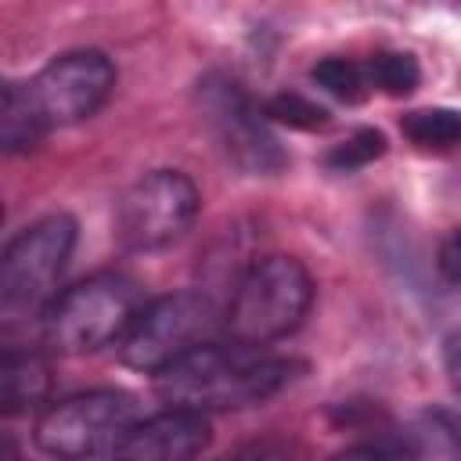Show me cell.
<instances>
[{
	"label": "cell",
	"instance_id": "obj_22",
	"mask_svg": "<svg viewBox=\"0 0 461 461\" xmlns=\"http://www.w3.org/2000/svg\"><path fill=\"white\" fill-rule=\"evenodd\" d=\"M0 223H4V205H0Z\"/></svg>",
	"mask_w": 461,
	"mask_h": 461
},
{
	"label": "cell",
	"instance_id": "obj_17",
	"mask_svg": "<svg viewBox=\"0 0 461 461\" xmlns=\"http://www.w3.org/2000/svg\"><path fill=\"white\" fill-rule=\"evenodd\" d=\"M382 155H385V137H382V130L360 126L357 133H349L342 144H335V148L328 151V166L339 169V173H353V169H360V166H367V162H375V158H382Z\"/></svg>",
	"mask_w": 461,
	"mask_h": 461
},
{
	"label": "cell",
	"instance_id": "obj_13",
	"mask_svg": "<svg viewBox=\"0 0 461 461\" xmlns=\"http://www.w3.org/2000/svg\"><path fill=\"white\" fill-rule=\"evenodd\" d=\"M364 76H367L371 86H378L389 97H407L421 83V68H418V61L407 50H378L367 61V72Z\"/></svg>",
	"mask_w": 461,
	"mask_h": 461
},
{
	"label": "cell",
	"instance_id": "obj_9",
	"mask_svg": "<svg viewBox=\"0 0 461 461\" xmlns=\"http://www.w3.org/2000/svg\"><path fill=\"white\" fill-rule=\"evenodd\" d=\"M29 86L32 108L47 126H72L101 112L115 90V65L101 50H68L47 61Z\"/></svg>",
	"mask_w": 461,
	"mask_h": 461
},
{
	"label": "cell",
	"instance_id": "obj_21",
	"mask_svg": "<svg viewBox=\"0 0 461 461\" xmlns=\"http://www.w3.org/2000/svg\"><path fill=\"white\" fill-rule=\"evenodd\" d=\"M0 461H18V447L11 443V436H0Z\"/></svg>",
	"mask_w": 461,
	"mask_h": 461
},
{
	"label": "cell",
	"instance_id": "obj_23",
	"mask_svg": "<svg viewBox=\"0 0 461 461\" xmlns=\"http://www.w3.org/2000/svg\"><path fill=\"white\" fill-rule=\"evenodd\" d=\"M115 461H126V457H115Z\"/></svg>",
	"mask_w": 461,
	"mask_h": 461
},
{
	"label": "cell",
	"instance_id": "obj_6",
	"mask_svg": "<svg viewBox=\"0 0 461 461\" xmlns=\"http://www.w3.org/2000/svg\"><path fill=\"white\" fill-rule=\"evenodd\" d=\"M198 112L216 148L252 176H274L288 166L263 108L227 76H205L198 83Z\"/></svg>",
	"mask_w": 461,
	"mask_h": 461
},
{
	"label": "cell",
	"instance_id": "obj_14",
	"mask_svg": "<svg viewBox=\"0 0 461 461\" xmlns=\"http://www.w3.org/2000/svg\"><path fill=\"white\" fill-rule=\"evenodd\" d=\"M403 133L418 144V148H454L461 137V122L454 108H421V112H407L400 119Z\"/></svg>",
	"mask_w": 461,
	"mask_h": 461
},
{
	"label": "cell",
	"instance_id": "obj_18",
	"mask_svg": "<svg viewBox=\"0 0 461 461\" xmlns=\"http://www.w3.org/2000/svg\"><path fill=\"white\" fill-rule=\"evenodd\" d=\"M223 461H292V457L277 443H252V447H241V450L227 454Z\"/></svg>",
	"mask_w": 461,
	"mask_h": 461
},
{
	"label": "cell",
	"instance_id": "obj_20",
	"mask_svg": "<svg viewBox=\"0 0 461 461\" xmlns=\"http://www.w3.org/2000/svg\"><path fill=\"white\" fill-rule=\"evenodd\" d=\"M331 461H389V454H385L382 447H367V443H360V447H346V450H339Z\"/></svg>",
	"mask_w": 461,
	"mask_h": 461
},
{
	"label": "cell",
	"instance_id": "obj_12",
	"mask_svg": "<svg viewBox=\"0 0 461 461\" xmlns=\"http://www.w3.org/2000/svg\"><path fill=\"white\" fill-rule=\"evenodd\" d=\"M40 133H43V122L32 108L29 86L14 79H0V155L36 144Z\"/></svg>",
	"mask_w": 461,
	"mask_h": 461
},
{
	"label": "cell",
	"instance_id": "obj_16",
	"mask_svg": "<svg viewBox=\"0 0 461 461\" xmlns=\"http://www.w3.org/2000/svg\"><path fill=\"white\" fill-rule=\"evenodd\" d=\"M263 115H267V122L274 119V122H285V126H295V130H324L328 126V112L317 101H310L295 90L274 94L263 104Z\"/></svg>",
	"mask_w": 461,
	"mask_h": 461
},
{
	"label": "cell",
	"instance_id": "obj_2",
	"mask_svg": "<svg viewBox=\"0 0 461 461\" xmlns=\"http://www.w3.org/2000/svg\"><path fill=\"white\" fill-rule=\"evenodd\" d=\"M72 249L76 220L68 212L40 216L0 249V331L50 310Z\"/></svg>",
	"mask_w": 461,
	"mask_h": 461
},
{
	"label": "cell",
	"instance_id": "obj_11",
	"mask_svg": "<svg viewBox=\"0 0 461 461\" xmlns=\"http://www.w3.org/2000/svg\"><path fill=\"white\" fill-rule=\"evenodd\" d=\"M50 393V367L25 349H0V418L40 407Z\"/></svg>",
	"mask_w": 461,
	"mask_h": 461
},
{
	"label": "cell",
	"instance_id": "obj_5",
	"mask_svg": "<svg viewBox=\"0 0 461 461\" xmlns=\"http://www.w3.org/2000/svg\"><path fill=\"white\" fill-rule=\"evenodd\" d=\"M137 421L133 396L119 389L79 393L68 400L50 403L36 421V447L61 461H86L97 457L126 439Z\"/></svg>",
	"mask_w": 461,
	"mask_h": 461
},
{
	"label": "cell",
	"instance_id": "obj_4",
	"mask_svg": "<svg viewBox=\"0 0 461 461\" xmlns=\"http://www.w3.org/2000/svg\"><path fill=\"white\" fill-rule=\"evenodd\" d=\"M140 310V292L122 274H94L61 292L47 310V342L61 353H90L119 342Z\"/></svg>",
	"mask_w": 461,
	"mask_h": 461
},
{
	"label": "cell",
	"instance_id": "obj_7",
	"mask_svg": "<svg viewBox=\"0 0 461 461\" xmlns=\"http://www.w3.org/2000/svg\"><path fill=\"white\" fill-rule=\"evenodd\" d=\"M212 303L202 292H169L137 310L119 339V360L133 371L158 375L184 353L205 342L212 328Z\"/></svg>",
	"mask_w": 461,
	"mask_h": 461
},
{
	"label": "cell",
	"instance_id": "obj_10",
	"mask_svg": "<svg viewBox=\"0 0 461 461\" xmlns=\"http://www.w3.org/2000/svg\"><path fill=\"white\" fill-rule=\"evenodd\" d=\"M212 439L209 418L184 407H166L151 418H137L119 443L126 461H194Z\"/></svg>",
	"mask_w": 461,
	"mask_h": 461
},
{
	"label": "cell",
	"instance_id": "obj_15",
	"mask_svg": "<svg viewBox=\"0 0 461 461\" xmlns=\"http://www.w3.org/2000/svg\"><path fill=\"white\" fill-rule=\"evenodd\" d=\"M310 76H313V83H317L321 90H328L331 97L349 101V104L364 101V94H367V76H364V68H360L357 61H349V58H324V61L313 65Z\"/></svg>",
	"mask_w": 461,
	"mask_h": 461
},
{
	"label": "cell",
	"instance_id": "obj_19",
	"mask_svg": "<svg viewBox=\"0 0 461 461\" xmlns=\"http://www.w3.org/2000/svg\"><path fill=\"white\" fill-rule=\"evenodd\" d=\"M439 270L447 277V285H457V234H450L439 249Z\"/></svg>",
	"mask_w": 461,
	"mask_h": 461
},
{
	"label": "cell",
	"instance_id": "obj_3",
	"mask_svg": "<svg viewBox=\"0 0 461 461\" xmlns=\"http://www.w3.org/2000/svg\"><path fill=\"white\" fill-rule=\"evenodd\" d=\"M313 303V277L295 256H263L234 285L227 331L238 346H267L292 335Z\"/></svg>",
	"mask_w": 461,
	"mask_h": 461
},
{
	"label": "cell",
	"instance_id": "obj_8",
	"mask_svg": "<svg viewBox=\"0 0 461 461\" xmlns=\"http://www.w3.org/2000/svg\"><path fill=\"white\" fill-rule=\"evenodd\" d=\"M198 187L180 169H151L133 180L115 205V234L126 249L151 252L184 238L198 216Z\"/></svg>",
	"mask_w": 461,
	"mask_h": 461
},
{
	"label": "cell",
	"instance_id": "obj_1",
	"mask_svg": "<svg viewBox=\"0 0 461 461\" xmlns=\"http://www.w3.org/2000/svg\"><path fill=\"white\" fill-rule=\"evenodd\" d=\"M292 360L259 353L256 346L202 342L155 375V389L169 407L184 411H241L270 400L288 378Z\"/></svg>",
	"mask_w": 461,
	"mask_h": 461
}]
</instances>
